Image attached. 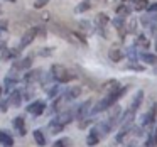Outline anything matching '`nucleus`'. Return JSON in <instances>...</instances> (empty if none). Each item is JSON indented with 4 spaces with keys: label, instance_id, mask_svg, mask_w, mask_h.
I'll use <instances>...</instances> for the list:
<instances>
[{
    "label": "nucleus",
    "instance_id": "f257e3e1",
    "mask_svg": "<svg viewBox=\"0 0 157 147\" xmlns=\"http://www.w3.org/2000/svg\"><path fill=\"white\" fill-rule=\"evenodd\" d=\"M51 69H52V76H54V79L59 81V83H69L73 78H75V76H73L63 64H54Z\"/></svg>",
    "mask_w": 157,
    "mask_h": 147
},
{
    "label": "nucleus",
    "instance_id": "f03ea898",
    "mask_svg": "<svg viewBox=\"0 0 157 147\" xmlns=\"http://www.w3.org/2000/svg\"><path fill=\"white\" fill-rule=\"evenodd\" d=\"M73 118H75V113H71V112H61L58 117H56V120L51 123V125H58V130H63V127L68 125Z\"/></svg>",
    "mask_w": 157,
    "mask_h": 147
},
{
    "label": "nucleus",
    "instance_id": "7ed1b4c3",
    "mask_svg": "<svg viewBox=\"0 0 157 147\" xmlns=\"http://www.w3.org/2000/svg\"><path fill=\"white\" fill-rule=\"evenodd\" d=\"M44 110H46V103L41 102V100H36V102L29 103L27 106V112L32 113V115H41V113H44Z\"/></svg>",
    "mask_w": 157,
    "mask_h": 147
},
{
    "label": "nucleus",
    "instance_id": "20e7f679",
    "mask_svg": "<svg viewBox=\"0 0 157 147\" xmlns=\"http://www.w3.org/2000/svg\"><path fill=\"white\" fill-rule=\"evenodd\" d=\"M120 113H122V108H120L118 105L113 106L112 113H110V118H108V122H106V127H108V130L112 129V127H115V123H117V120H118Z\"/></svg>",
    "mask_w": 157,
    "mask_h": 147
},
{
    "label": "nucleus",
    "instance_id": "39448f33",
    "mask_svg": "<svg viewBox=\"0 0 157 147\" xmlns=\"http://www.w3.org/2000/svg\"><path fill=\"white\" fill-rule=\"evenodd\" d=\"M37 31L39 29H31V31L25 32L24 37H22V41H21V48H25V46L31 44V42L36 39V36H37Z\"/></svg>",
    "mask_w": 157,
    "mask_h": 147
},
{
    "label": "nucleus",
    "instance_id": "423d86ee",
    "mask_svg": "<svg viewBox=\"0 0 157 147\" xmlns=\"http://www.w3.org/2000/svg\"><path fill=\"white\" fill-rule=\"evenodd\" d=\"M31 64H32V58H31V56H27V58L21 59L19 63H15V64L12 66V71H21V69H27V68H31Z\"/></svg>",
    "mask_w": 157,
    "mask_h": 147
},
{
    "label": "nucleus",
    "instance_id": "0eeeda50",
    "mask_svg": "<svg viewBox=\"0 0 157 147\" xmlns=\"http://www.w3.org/2000/svg\"><path fill=\"white\" fill-rule=\"evenodd\" d=\"M88 145H96V144L100 142V132H98V127H95V129H91V132H90L88 135Z\"/></svg>",
    "mask_w": 157,
    "mask_h": 147
},
{
    "label": "nucleus",
    "instance_id": "6e6552de",
    "mask_svg": "<svg viewBox=\"0 0 157 147\" xmlns=\"http://www.w3.org/2000/svg\"><path fill=\"white\" fill-rule=\"evenodd\" d=\"M90 108H91V102L88 100V102H85V103H83V105L78 108V113H76V117H78V118H83V117H86V115L90 113Z\"/></svg>",
    "mask_w": 157,
    "mask_h": 147
},
{
    "label": "nucleus",
    "instance_id": "1a4fd4ad",
    "mask_svg": "<svg viewBox=\"0 0 157 147\" xmlns=\"http://www.w3.org/2000/svg\"><path fill=\"white\" fill-rule=\"evenodd\" d=\"M21 102H22V93L21 91H14L10 95V98H9V105H12V106H19Z\"/></svg>",
    "mask_w": 157,
    "mask_h": 147
},
{
    "label": "nucleus",
    "instance_id": "9d476101",
    "mask_svg": "<svg viewBox=\"0 0 157 147\" xmlns=\"http://www.w3.org/2000/svg\"><path fill=\"white\" fill-rule=\"evenodd\" d=\"M79 93H81V88L75 86V88H71V90H68V91H66L64 98L66 100H75V98H78V96H79Z\"/></svg>",
    "mask_w": 157,
    "mask_h": 147
},
{
    "label": "nucleus",
    "instance_id": "9b49d317",
    "mask_svg": "<svg viewBox=\"0 0 157 147\" xmlns=\"http://www.w3.org/2000/svg\"><path fill=\"white\" fill-rule=\"evenodd\" d=\"M139 58L142 59L144 63H147V64H154V63L157 61V56H154V54H149V52H142V54H140Z\"/></svg>",
    "mask_w": 157,
    "mask_h": 147
},
{
    "label": "nucleus",
    "instance_id": "f8f14e48",
    "mask_svg": "<svg viewBox=\"0 0 157 147\" xmlns=\"http://www.w3.org/2000/svg\"><path fill=\"white\" fill-rule=\"evenodd\" d=\"M14 125H15V129L19 130V133H22V135H24V133H25V127H24V118H22V117L14 118Z\"/></svg>",
    "mask_w": 157,
    "mask_h": 147
},
{
    "label": "nucleus",
    "instance_id": "ddd939ff",
    "mask_svg": "<svg viewBox=\"0 0 157 147\" xmlns=\"http://www.w3.org/2000/svg\"><path fill=\"white\" fill-rule=\"evenodd\" d=\"M17 54V51L15 49H2V61H7V59H12L14 56Z\"/></svg>",
    "mask_w": 157,
    "mask_h": 147
},
{
    "label": "nucleus",
    "instance_id": "4468645a",
    "mask_svg": "<svg viewBox=\"0 0 157 147\" xmlns=\"http://www.w3.org/2000/svg\"><path fill=\"white\" fill-rule=\"evenodd\" d=\"M0 144H5V145H12V144H14V140H12V137L9 135L7 132H2V130H0Z\"/></svg>",
    "mask_w": 157,
    "mask_h": 147
},
{
    "label": "nucleus",
    "instance_id": "2eb2a0df",
    "mask_svg": "<svg viewBox=\"0 0 157 147\" xmlns=\"http://www.w3.org/2000/svg\"><path fill=\"white\" fill-rule=\"evenodd\" d=\"M142 96H144V93H142V91H139V93L135 95V100H133L132 106H130V112H133V113H135L137 106H140V103H142Z\"/></svg>",
    "mask_w": 157,
    "mask_h": 147
},
{
    "label": "nucleus",
    "instance_id": "dca6fc26",
    "mask_svg": "<svg viewBox=\"0 0 157 147\" xmlns=\"http://www.w3.org/2000/svg\"><path fill=\"white\" fill-rule=\"evenodd\" d=\"M123 58V52L120 51V49H110V59L112 61H120V59Z\"/></svg>",
    "mask_w": 157,
    "mask_h": 147
},
{
    "label": "nucleus",
    "instance_id": "f3484780",
    "mask_svg": "<svg viewBox=\"0 0 157 147\" xmlns=\"http://www.w3.org/2000/svg\"><path fill=\"white\" fill-rule=\"evenodd\" d=\"M34 139L37 142V145H46V139H44L42 130H34Z\"/></svg>",
    "mask_w": 157,
    "mask_h": 147
},
{
    "label": "nucleus",
    "instance_id": "a211bd4d",
    "mask_svg": "<svg viewBox=\"0 0 157 147\" xmlns=\"http://www.w3.org/2000/svg\"><path fill=\"white\" fill-rule=\"evenodd\" d=\"M133 9L135 10H144V9H147V5H149V2L147 0H133Z\"/></svg>",
    "mask_w": 157,
    "mask_h": 147
},
{
    "label": "nucleus",
    "instance_id": "6ab92c4d",
    "mask_svg": "<svg viewBox=\"0 0 157 147\" xmlns=\"http://www.w3.org/2000/svg\"><path fill=\"white\" fill-rule=\"evenodd\" d=\"M145 147H157V129H155V132H154V135L150 133V137L147 139Z\"/></svg>",
    "mask_w": 157,
    "mask_h": 147
},
{
    "label": "nucleus",
    "instance_id": "aec40b11",
    "mask_svg": "<svg viewBox=\"0 0 157 147\" xmlns=\"http://www.w3.org/2000/svg\"><path fill=\"white\" fill-rule=\"evenodd\" d=\"M137 46H140V48L147 49V48L150 46V42H149V39H147L145 36H139V37H137Z\"/></svg>",
    "mask_w": 157,
    "mask_h": 147
},
{
    "label": "nucleus",
    "instance_id": "412c9836",
    "mask_svg": "<svg viewBox=\"0 0 157 147\" xmlns=\"http://www.w3.org/2000/svg\"><path fill=\"white\" fill-rule=\"evenodd\" d=\"M39 76H41V69H36V71L25 75V81H34L36 78H39Z\"/></svg>",
    "mask_w": 157,
    "mask_h": 147
},
{
    "label": "nucleus",
    "instance_id": "4be33fe9",
    "mask_svg": "<svg viewBox=\"0 0 157 147\" xmlns=\"http://www.w3.org/2000/svg\"><path fill=\"white\" fill-rule=\"evenodd\" d=\"M96 22H98V24H101V25H106V24H108V17H106L105 14H98Z\"/></svg>",
    "mask_w": 157,
    "mask_h": 147
},
{
    "label": "nucleus",
    "instance_id": "5701e85b",
    "mask_svg": "<svg viewBox=\"0 0 157 147\" xmlns=\"http://www.w3.org/2000/svg\"><path fill=\"white\" fill-rule=\"evenodd\" d=\"M14 85H17V79H12L10 76H9V78L5 79V90H10Z\"/></svg>",
    "mask_w": 157,
    "mask_h": 147
},
{
    "label": "nucleus",
    "instance_id": "b1692460",
    "mask_svg": "<svg viewBox=\"0 0 157 147\" xmlns=\"http://www.w3.org/2000/svg\"><path fill=\"white\" fill-rule=\"evenodd\" d=\"M118 12L120 15H128L130 14V7H125V5H122V7H118Z\"/></svg>",
    "mask_w": 157,
    "mask_h": 147
},
{
    "label": "nucleus",
    "instance_id": "393cba45",
    "mask_svg": "<svg viewBox=\"0 0 157 147\" xmlns=\"http://www.w3.org/2000/svg\"><path fill=\"white\" fill-rule=\"evenodd\" d=\"M90 7H91V5H90V2H83L81 5H78V7H76V10H78V12H83V10H88Z\"/></svg>",
    "mask_w": 157,
    "mask_h": 147
},
{
    "label": "nucleus",
    "instance_id": "a878e982",
    "mask_svg": "<svg viewBox=\"0 0 157 147\" xmlns=\"http://www.w3.org/2000/svg\"><path fill=\"white\" fill-rule=\"evenodd\" d=\"M48 2H49V0H36V2H34V7H36V9H42L46 4H48Z\"/></svg>",
    "mask_w": 157,
    "mask_h": 147
},
{
    "label": "nucleus",
    "instance_id": "bb28decb",
    "mask_svg": "<svg viewBox=\"0 0 157 147\" xmlns=\"http://www.w3.org/2000/svg\"><path fill=\"white\" fill-rule=\"evenodd\" d=\"M52 147H68V140H66V139H61V140H58V142H56Z\"/></svg>",
    "mask_w": 157,
    "mask_h": 147
},
{
    "label": "nucleus",
    "instance_id": "cd10ccee",
    "mask_svg": "<svg viewBox=\"0 0 157 147\" xmlns=\"http://www.w3.org/2000/svg\"><path fill=\"white\" fill-rule=\"evenodd\" d=\"M147 10H149V12H157V4H152V5H147Z\"/></svg>",
    "mask_w": 157,
    "mask_h": 147
},
{
    "label": "nucleus",
    "instance_id": "c85d7f7f",
    "mask_svg": "<svg viewBox=\"0 0 157 147\" xmlns=\"http://www.w3.org/2000/svg\"><path fill=\"white\" fill-rule=\"evenodd\" d=\"M5 27H7V21H0V32L5 31Z\"/></svg>",
    "mask_w": 157,
    "mask_h": 147
},
{
    "label": "nucleus",
    "instance_id": "c756f323",
    "mask_svg": "<svg viewBox=\"0 0 157 147\" xmlns=\"http://www.w3.org/2000/svg\"><path fill=\"white\" fill-rule=\"evenodd\" d=\"M4 48H5V46H4V42L0 41V49H4Z\"/></svg>",
    "mask_w": 157,
    "mask_h": 147
},
{
    "label": "nucleus",
    "instance_id": "7c9ffc66",
    "mask_svg": "<svg viewBox=\"0 0 157 147\" xmlns=\"http://www.w3.org/2000/svg\"><path fill=\"white\" fill-rule=\"evenodd\" d=\"M154 66H155V71H157V61H155V63H154Z\"/></svg>",
    "mask_w": 157,
    "mask_h": 147
},
{
    "label": "nucleus",
    "instance_id": "2f4dec72",
    "mask_svg": "<svg viewBox=\"0 0 157 147\" xmlns=\"http://www.w3.org/2000/svg\"><path fill=\"white\" fill-rule=\"evenodd\" d=\"M0 95H2V88H0Z\"/></svg>",
    "mask_w": 157,
    "mask_h": 147
},
{
    "label": "nucleus",
    "instance_id": "473e14b6",
    "mask_svg": "<svg viewBox=\"0 0 157 147\" xmlns=\"http://www.w3.org/2000/svg\"><path fill=\"white\" fill-rule=\"evenodd\" d=\"M9 2H15V0H9Z\"/></svg>",
    "mask_w": 157,
    "mask_h": 147
}]
</instances>
